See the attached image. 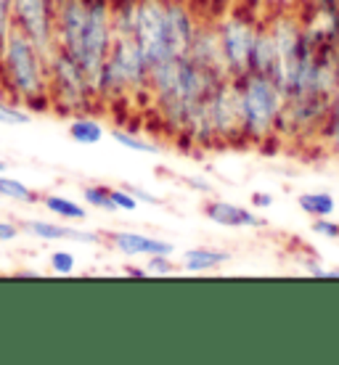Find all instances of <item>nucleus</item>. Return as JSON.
<instances>
[{"instance_id":"nucleus-15","label":"nucleus","mask_w":339,"mask_h":365,"mask_svg":"<svg viewBox=\"0 0 339 365\" xmlns=\"http://www.w3.org/2000/svg\"><path fill=\"white\" fill-rule=\"evenodd\" d=\"M204 215L210 222L221 225V228H268V220L260 217L255 210H247L241 204H233V201H223V199H207L204 201Z\"/></svg>"},{"instance_id":"nucleus-21","label":"nucleus","mask_w":339,"mask_h":365,"mask_svg":"<svg viewBox=\"0 0 339 365\" xmlns=\"http://www.w3.org/2000/svg\"><path fill=\"white\" fill-rule=\"evenodd\" d=\"M103 135H106V130L93 114H80L69 122V138L80 146H96L103 140Z\"/></svg>"},{"instance_id":"nucleus-29","label":"nucleus","mask_w":339,"mask_h":365,"mask_svg":"<svg viewBox=\"0 0 339 365\" xmlns=\"http://www.w3.org/2000/svg\"><path fill=\"white\" fill-rule=\"evenodd\" d=\"M310 230L318 238H329V241H339V222L331 217H313Z\"/></svg>"},{"instance_id":"nucleus-22","label":"nucleus","mask_w":339,"mask_h":365,"mask_svg":"<svg viewBox=\"0 0 339 365\" xmlns=\"http://www.w3.org/2000/svg\"><path fill=\"white\" fill-rule=\"evenodd\" d=\"M138 0H109V16L114 37H133L136 32Z\"/></svg>"},{"instance_id":"nucleus-20","label":"nucleus","mask_w":339,"mask_h":365,"mask_svg":"<svg viewBox=\"0 0 339 365\" xmlns=\"http://www.w3.org/2000/svg\"><path fill=\"white\" fill-rule=\"evenodd\" d=\"M40 204H43L54 217L64 220V222H83V220L88 217V210H85L83 204H77L74 199H69V196L46 193V196H40Z\"/></svg>"},{"instance_id":"nucleus-4","label":"nucleus","mask_w":339,"mask_h":365,"mask_svg":"<svg viewBox=\"0 0 339 365\" xmlns=\"http://www.w3.org/2000/svg\"><path fill=\"white\" fill-rule=\"evenodd\" d=\"M48 88H51V111H56L59 117L72 119L101 109L93 80L83 64L59 48L48 58Z\"/></svg>"},{"instance_id":"nucleus-26","label":"nucleus","mask_w":339,"mask_h":365,"mask_svg":"<svg viewBox=\"0 0 339 365\" xmlns=\"http://www.w3.org/2000/svg\"><path fill=\"white\" fill-rule=\"evenodd\" d=\"M32 122V111H27L24 106H19L16 101L0 98V125L6 128H21Z\"/></svg>"},{"instance_id":"nucleus-23","label":"nucleus","mask_w":339,"mask_h":365,"mask_svg":"<svg viewBox=\"0 0 339 365\" xmlns=\"http://www.w3.org/2000/svg\"><path fill=\"white\" fill-rule=\"evenodd\" d=\"M297 207L308 215V217H331L337 210V201L329 191H308L297 196Z\"/></svg>"},{"instance_id":"nucleus-35","label":"nucleus","mask_w":339,"mask_h":365,"mask_svg":"<svg viewBox=\"0 0 339 365\" xmlns=\"http://www.w3.org/2000/svg\"><path fill=\"white\" fill-rule=\"evenodd\" d=\"M125 188L136 196L138 204H148V207H159V204H162V199H159V196H154L151 191H146V188H138V185H125Z\"/></svg>"},{"instance_id":"nucleus-14","label":"nucleus","mask_w":339,"mask_h":365,"mask_svg":"<svg viewBox=\"0 0 339 365\" xmlns=\"http://www.w3.org/2000/svg\"><path fill=\"white\" fill-rule=\"evenodd\" d=\"M24 233H29L37 241H74V244H88V247H98L103 244L101 233L96 230H83V228H72V225H64V222H51V220H21L19 222Z\"/></svg>"},{"instance_id":"nucleus-38","label":"nucleus","mask_w":339,"mask_h":365,"mask_svg":"<svg viewBox=\"0 0 339 365\" xmlns=\"http://www.w3.org/2000/svg\"><path fill=\"white\" fill-rule=\"evenodd\" d=\"M125 273H128V275H138V278H146V275H148V270H146V267L128 265V267H125Z\"/></svg>"},{"instance_id":"nucleus-11","label":"nucleus","mask_w":339,"mask_h":365,"mask_svg":"<svg viewBox=\"0 0 339 365\" xmlns=\"http://www.w3.org/2000/svg\"><path fill=\"white\" fill-rule=\"evenodd\" d=\"M91 6L85 0H61L56 6V48L77 58L80 43H83L85 27H88Z\"/></svg>"},{"instance_id":"nucleus-3","label":"nucleus","mask_w":339,"mask_h":365,"mask_svg":"<svg viewBox=\"0 0 339 365\" xmlns=\"http://www.w3.org/2000/svg\"><path fill=\"white\" fill-rule=\"evenodd\" d=\"M241 83V106H244V148H278V119L284 111L286 93L273 77L260 72H244Z\"/></svg>"},{"instance_id":"nucleus-17","label":"nucleus","mask_w":339,"mask_h":365,"mask_svg":"<svg viewBox=\"0 0 339 365\" xmlns=\"http://www.w3.org/2000/svg\"><path fill=\"white\" fill-rule=\"evenodd\" d=\"M231 259V252L226 249H215V247H193L188 252H183V262H181V270L186 273H210V270H218Z\"/></svg>"},{"instance_id":"nucleus-27","label":"nucleus","mask_w":339,"mask_h":365,"mask_svg":"<svg viewBox=\"0 0 339 365\" xmlns=\"http://www.w3.org/2000/svg\"><path fill=\"white\" fill-rule=\"evenodd\" d=\"M83 199L88 207L101 212H114V204H111V188L109 185H101V182H93V185H85L83 188Z\"/></svg>"},{"instance_id":"nucleus-1","label":"nucleus","mask_w":339,"mask_h":365,"mask_svg":"<svg viewBox=\"0 0 339 365\" xmlns=\"http://www.w3.org/2000/svg\"><path fill=\"white\" fill-rule=\"evenodd\" d=\"M0 91L32 114L51 111L48 56L16 29L0 48Z\"/></svg>"},{"instance_id":"nucleus-41","label":"nucleus","mask_w":339,"mask_h":365,"mask_svg":"<svg viewBox=\"0 0 339 365\" xmlns=\"http://www.w3.org/2000/svg\"><path fill=\"white\" fill-rule=\"evenodd\" d=\"M56 3H61V0H56Z\"/></svg>"},{"instance_id":"nucleus-28","label":"nucleus","mask_w":339,"mask_h":365,"mask_svg":"<svg viewBox=\"0 0 339 365\" xmlns=\"http://www.w3.org/2000/svg\"><path fill=\"white\" fill-rule=\"evenodd\" d=\"M51 270L59 275H72L77 270V257L69 249H56L51 255Z\"/></svg>"},{"instance_id":"nucleus-24","label":"nucleus","mask_w":339,"mask_h":365,"mask_svg":"<svg viewBox=\"0 0 339 365\" xmlns=\"http://www.w3.org/2000/svg\"><path fill=\"white\" fill-rule=\"evenodd\" d=\"M0 199H11L16 204H37L40 201V193H35L29 185H24L16 178H9L3 173L0 175Z\"/></svg>"},{"instance_id":"nucleus-32","label":"nucleus","mask_w":339,"mask_h":365,"mask_svg":"<svg viewBox=\"0 0 339 365\" xmlns=\"http://www.w3.org/2000/svg\"><path fill=\"white\" fill-rule=\"evenodd\" d=\"M146 270H148V275H173L175 270H178V265L170 259V255H154V257H148Z\"/></svg>"},{"instance_id":"nucleus-36","label":"nucleus","mask_w":339,"mask_h":365,"mask_svg":"<svg viewBox=\"0 0 339 365\" xmlns=\"http://www.w3.org/2000/svg\"><path fill=\"white\" fill-rule=\"evenodd\" d=\"M249 199H252V207H255V210H270L275 204V196H270V193H265V191H255Z\"/></svg>"},{"instance_id":"nucleus-12","label":"nucleus","mask_w":339,"mask_h":365,"mask_svg":"<svg viewBox=\"0 0 339 365\" xmlns=\"http://www.w3.org/2000/svg\"><path fill=\"white\" fill-rule=\"evenodd\" d=\"M165 24H167V46L170 56L183 58L191 51L193 35L199 29V16L193 14L191 0H167L165 3Z\"/></svg>"},{"instance_id":"nucleus-7","label":"nucleus","mask_w":339,"mask_h":365,"mask_svg":"<svg viewBox=\"0 0 339 365\" xmlns=\"http://www.w3.org/2000/svg\"><path fill=\"white\" fill-rule=\"evenodd\" d=\"M56 0H11L14 29L27 35L51 58L56 51Z\"/></svg>"},{"instance_id":"nucleus-33","label":"nucleus","mask_w":339,"mask_h":365,"mask_svg":"<svg viewBox=\"0 0 339 365\" xmlns=\"http://www.w3.org/2000/svg\"><path fill=\"white\" fill-rule=\"evenodd\" d=\"M14 32V21H11V0H0V48L6 43V37Z\"/></svg>"},{"instance_id":"nucleus-31","label":"nucleus","mask_w":339,"mask_h":365,"mask_svg":"<svg viewBox=\"0 0 339 365\" xmlns=\"http://www.w3.org/2000/svg\"><path fill=\"white\" fill-rule=\"evenodd\" d=\"M111 204H114V212H136L138 201L136 196L122 185V188H111Z\"/></svg>"},{"instance_id":"nucleus-6","label":"nucleus","mask_w":339,"mask_h":365,"mask_svg":"<svg viewBox=\"0 0 339 365\" xmlns=\"http://www.w3.org/2000/svg\"><path fill=\"white\" fill-rule=\"evenodd\" d=\"M210 114L218 148H244V106L238 77H223L210 93Z\"/></svg>"},{"instance_id":"nucleus-19","label":"nucleus","mask_w":339,"mask_h":365,"mask_svg":"<svg viewBox=\"0 0 339 365\" xmlns=\"http://www.w3.org/2000/svg\"><path fill=\"white\" fill-rule=\"evenodd\" d=\"M318 148L326 151L329 156H334V159H339V83L334 88V96H331L329 114H326L323 128L318 133Z\"/></svg>"},{"instance_id":"nucleus-8","label":"nucleus","mask_w":339,"mask_h":365,"mask_svg":"<svg viewBox=\"0 0 339 365\" xmlns=\"http://www.w3.org/2000/svg\"><path fill=\"white\" fill-rule=\"evenodd\" d=\"M165 3L167 0H138L136 11V32L133 40L138 43L141 53L148 66L170 56L167 46V24H165Z\"/></svg>"},{"instance_id":"nucleus-16","label":"nucleus","mask_w":339,"mask_h":365,"mask_svg":"<svg viewBox=\"0 0 339 365\" xmlns=\"http://www.w3.org/2000/svg\"><path fill=\"white\" fill-rule=\"evenodd\" d=\"M106 244L117 249L125 257H154V255H170L173 257V244L165 238L146 236V233H136V230H114L106 236Z\"/></svg>"},{"instance_id":"nucleus-10","label":"nucleus","mask_w":339,"mask_h":365,"mask_svg":"<svg viewBox=\"0 0 339 365\" xmlns=\"http://www.w3.org/2000/svg\"><path fill=\"white\" fill-rule=\"evenodd\" d=\"M294 11L313 46L339 48V0H294Z\"/></svg>"},{"instance_id":"nucleus-2","label":"nucleus","mask_w":339,"mask_h":365,"mask_svg":"<svg viewBox=\"0 0 339 365\" xmlns=\"http://www.w3.org/2000/svg\"><path fill=\"white\" fill-rule=\"evenodd\" d=\"M101 109L141 101L148 106V64L133 37H114L109 58L93 80Z\"/></svg>"},{"instance_id":"nucleus-13","label":"nucleus","mask_w":339,"mask_h":365,"mask_svg":"<svg viewBox=\"0 0 339 365\" xmlns=\"http://www.w3.org/2000/svg\"><path fill=\"white\" fill-rule=\"evenodd\" d=\"M188 58H191L202 72L215 77V80L228 77V64H226V53H223L221 35H218V24H215V21H199V29H196V35H193Z\"/></svg>"},{"instance_id":"nucleus-30","label":"nucleus","mask_w":339,"mask_h":365,"mask_svg":"<svg viewBox=\"0 0 339 365\" xmlns=\"http://www.w3.org/2000/svg\"><path fill=\"white\" fill-rule=\"evenodd\" d=\"M231 3H233V0H191V9L196 16H202L204 9L212 6V21H218V19L231 9Z\"/></svg>"},{"instance_id":"nucleus-9","label":"nucleus","mask_w":339,"mask_h":365,"mask_svg":"<svg viewBox=\"0 0 339 365\" xmlns=\"http://www.w3.org/2000/svg\"><path fill=\"white\" fill-rule=\"evenodd\" d=\"M114 46V29H111L109 6H91L88 27H85L83 43L77 51V61L83 64L91 80L98 77L103 61L109 58V51Z\"/></svg>"},{"instance_id":"nucleus-37","label":"nucleus","mask_w":339,"mask_h":365,"mask_svg":"<svg viewBox=\"0 0 339 365\" xmlns=\"http://www.w3.org/2000/svg\"><path fill=\"white\" fill-rule=\"evenodd\" d=\"M188 185H191V188H196V191H204V193H210L212 191V185L207 180H202V178H188Z\"/></svg>"},{"instance_id":"nucleus-5","label":"nucleus","mask_w":339,"mask_h":365,"mask_svg":"<svg viewBox=\"0 0 339 365\" xmlns=\"http://www.w3.org/2000/svg\"><path fill=\"white\" fill-rule=\"evenodd\" d=\"M265 6L268 0H249V3L233 0L231 9L215 21L231 77H241L244 72H249L252 46H255L257 29L265 16Z\"/></svg>"},{"instance_id":"nucleus-25","label":"nucleus","mask_w":339,"mask_h":365,"mask_svg":"<svg viewBox=\"0 0 339 365\" xmlns=\"http://www.w3.org/2000/svg\"><path fill=\"white\" fill-rule=\"evenodd\" d=\"M111 138H114L122 148L133 151V154H154L156 151V143H151L148 138H143L141 133H133V130H128V128H114L111 130Z\"/></svg>"},{"instance_id":"nucleus-40","label":"nucleus","mask_w":339,"mask_h":365,"mask_svg":"<svg viewBox=\"0 0 339 365\" xmlns=\"http://www.w3.org/2000/svg\"><path fill=\"white\" fill-rule=\"evenodd\" d=\"M3 173H9V162H6V159H0V175Z\"/></svg>"},{"instance_id":"nucleus-18","label":"nucleus","mask_w":339,"mask_h":365,"mask_svg":"<svg viewBox=\"0 0 339 365\" xmlns=\"http://www.w3.org/2000/svg\"><path fill=\"white\" fill-rule=\"evenodd\" d=\"M249 69L260 74H268V77H273V72H275V43H273L270 29H268V24H265V16H263V24L257 29L255 46H252V58H249Z\"/></svg>"},{"instance_id":"nucleus-34","label":"nucleus","mask_w":339,"mask_h":365,"mask_svg":"<svg viewBox=\"0 0 339 365\" xmlns=\"http://www.w3.org/2000/svg\"><path fill=\"white\" fill-rule=\"evenodd\" d=\"M19 233H21V225L14 222V220H3L0 217V244H9V241H16Z\"/></svg>"},{"instance_id":"nucleus-39","label":"nucleus","mask_w":339,"mask_h":365,"mask_svg":"<svg viewBox=\"0 0 339 365\" xmlns=\"http://www.w3.org/2000/svg\"><path fill=\"white\" fill-rule=\"evenodd\" d=\"M88 6H109V0H85Z\"/></svg>"}]
</instances>
